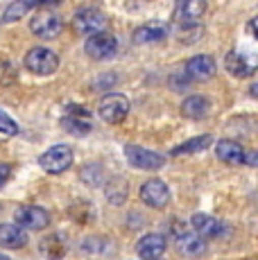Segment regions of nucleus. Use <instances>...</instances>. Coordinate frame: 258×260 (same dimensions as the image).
<instances>
[{
	"label": "nucleus",
	"instance_id": "1",
	"mask_svg": "<svg viewBox=\"0 0 258 260\" xmlns=\"http://www.w3.org/2000/svg\"><path fill=\"white\" fill-rule=\"evenodd\" d=\"M129 109H132V104L122 93H107L102 95L100 104H98V116L107 124H120L127 118Z\"/></svg>",
	"mask_w": 258,
	"mask_h": 260
},
{
	"label": "nucleus",
	"instance_id": "2",
	"mask_svg": "<svg viewBox=\"0 0 258 260\" xmlns=\"http://www.w3.org/2000/svg\"><path fill=\"white\" fill-rule=\"evenodd\" d=\"M109 18L107 14H102L100 9L95 7H82L75 12L73 16V27L77 29V34L82 37H93V34H100L107 29Z\"/></svg>",
	"mask_w": 258,
	"mask_h": 260
},
{
	"label": "nucleus",
	"instance_id": "3",
	"mask_svg": "<svg viewBox=\"0 0 258 260\" xmlns=\"http://www.w3.org/2000/svg\"><path fill=\"white\" fill-rule=\"evenodd\" d=\"M25 68L34 75H43V77H48V75H52L59 68V57L52 52L50 48L37 46L25 54Z\"/></svg>",
	"mask_w": 258,
	"mask_h": 260
},
{
	"label": "nucleus",
	"instance_id": "4",
	"mask_svg": "<svg viewBox=\"0 0 258 260\" xmlns=\"http://www.w3.org/2000/svg\"><path fill=\"white\" fill-rule=\"evenodd\" d=\"M39 166L48 174H63L73 166V149L68 145H52L48 152L39 156Z\"/></svg>",
	"mask_w": 258,
	"mask_h": 260
},
{
	"label": "nucleus",
	"instance_id": "5",
	"mask_svg": "<svg viewBox=\"0 0 258 260\" xmlns=\"http://www.w3.org/2000/svg\"><path fill=\"white\" fill-rule=\"evenodd\" d=\"M125 156L132 168L145 170V172H154V170H161L166 166V156L150 152V149L141 147V145H132V143L125 145Z\"/></svg>",
	"mask_w": 258,
	"mask_h": 260
},
{
	"label": "nucleus",
	"instance_id": "6",
	"mask_svg": "<svg viewBox=\"0 0 258 260\" xmlns=\"http://www.w3.org/2000/svg\"><path fill=\"white\" fill-rule=\"evenodd\" d=\"M29 29H32L34 37L50 41V39H57L59 34H61L63 21H61L59 14L48 12V9H41V12L34 14V18L29 21Z\"/></svg>",
	"mask_w": 258,
	"mask_h": 260
},
{
	"label": "nucleus",
	"instance_id": "7",
	"mask_svg": "<svg viewBox=\"0 0 258 260\" xmlns=\"http://www.w3.org/2000/svg\"><path fill=\"white\" fill-rule=\"evenodd\" d=\"M14 219H16V226H21L23 231H43V229L50 226V213L41 206H18L16 213H14Z\"/></svg>",
	"mask_w": 258,
	"mask_h": 260
},
{
	"label": "nucleus",
	"instance_id": "8",
	"mask_svg": "<svg viewBox=\"0 0 258 260\" xmlns=\"http://www.w3.org/2000/svg\"><path fill=\"white\" fill-rule=\"evenodd\" d=\"M138 197L150 208H166L170 202V188L166 186L163 179H147L138 190Z\"/></svg>",
	"mask_w": 258,
	"mask_h": 260
},
{
	"label": "nucleus",
	"instance_id": "9",
	"mask_svg": "<svg viewBox=\"0 0 258 260\" xmlns=\"http://www.w3.org/2000/svg\"><path fill=\"white\" fill-rule=\"evenodd\" d=\"M84 50L91 59H98V61H104V59H111L118 50V39L109 32H100L93 34V37L86 39L84 43Z\"/></svg>",
	"mask_w": 258,
	"mask_h": 260
},
{
	"label": "nucleus",
	"instance_id": "10",
	"mask_svg": "<svg viewBox=\"0 0 258 260\" xmlns=\"http://www.w3.org/2000/svg\"><path fill=\"white\" fill-rule=\"evenodd\" d=\"M206 14L204 0H181L175 7V21L179 27H200V21Z\"/></svg>",
	"mask_w": 258,
	"mask_h": 260
},
{
	"label": "nucleus",
	"instance_id": "11",
	"mask_svg": "<svg viewBox=\"0 0 258 260\" xmlns=\"http://www.w3.org/2000/svg\"><path fill=\"white\" fill-rule=\"evenodd\" d=\"M217 73V63L211 54H197V57L188 59L186 63V77L188 82H208Z\"/></svg>",
	"mask_w": 258,
	"mask_h": 260
},
{
	"label": "nucleus",
	"instance_id": "12",
	"mask_svg": "<svg viewBox=\"0 0 258 260\" xmlns=\"http://www.w3.org/2000/svg\"><path fill=\"white\" fill-rule=\"evenodd\" d=\"M91 111L86 107H68L66 116L61 118V124L68 134L73 136H86L91 132Z\"/></svg>",
	"mask_w": 258,
	"mask_h": 260
},
{
	"label": "nucleus",
	"instance_id": "13",
	"mask_svg": "<svg viewBox=\"0 0 258 260\" xmlns=\"http://www.w3.org/2000/svg\"><path fill=\"white\" fill-rule=\"evenodd\" d=\"M170 34V25L166 21H150V23H143L134 29L132 39L134 43L138 46H147V43H158Z\"/></svg>",
	"mask_w": 258,
	"mask_h": 260
},
{
	"label": "nucleus",
	"instance_id": "14",
	"mask_svg": "<svg viewBox=\"0 0 258 260\" xmlns=\"http://www.w3.org/2000/svg\"><path fill=\"white\" fill-rule=\"evenodd\" d=\"M224 66L233 77H251L256 71V57L251 52H240V50H231L224 59Z\"/></svg>",
	"mask_w": 258,
	"mask_h": 260
},
{
	"label": "nucleus",
	"instance_id": "15",
	"mask_svg": "<svg viewBox=\"0 0 258 260\" xmlns=\"http://www.w3.org/2000/svg\"><path fill=\"white\" fill-rule=\"evenodd\" d=\"M175 247L183 258H200L206 253V242L192 231H181L175 238Z\"/></svg>",
	"mask_w": 258,
	"mask_h": 260
},
{
	"label": "nucleus",
	"instance_id": "16",
	"mask_svg": "<svg viewBox=\"0 0 258 260\" xmlns=\"http://www.w3.org/2000/svg\"><path fill=\"white\" fill-rule=\"evenodd\" d=\"M136 253L141 260H158L166 253V238L161 233H147L138 240Z\"/></svg>",
	"mask_w": 258,
	"mask_h": 260
},
{
	"label": "nucleus",
	"instance_id": "17",
	"mask_svg": "<svg viewBox=\"0 0 258 260\" xmlns=\"http://www.w3.org/2000/svg\"><path fill=\"white\" fill-rule=\"evenodd\" d=\"M192 229L195 231L192 233H197L202 240H213V238H220L222 236V229H224V224L220 222V219H215V217H211V215H206V213H197V215H192Z\"/></svg>",
	"mask_w": 258,
	"mask_h": 260
},
{
	"label": "nucleus",
	"instance_id": "18",
	"mask_svg": "<svg viewBox=\"0 0 258 260\" xmlns=\"http://www.w3.org/2000/svg\"><path fill=\"white\" fill-rule=\"evenodd\" d=\"M215 154L222 163H227V166H242L247 152H245V147L236 141H217Z\"/></svg>",
	"mask_w": 258,
	"mask_h": 260
},
{
	"label": "nucleus",
	"instance_id": "19",
	"mask_svg": "<svg viewBox=\"0 0 258 260\" xmlns=\"http://www.w3.org/2000/svg\"><path fill=\"white\" fill-rule=\"evenodd\" d=\"M27 244V233L16 224H0V249H21Z\"/></svg>",
	"mask_w": 258,
	"mask_h": 260
},
{
	"label": "nucleus",
	"instance_id": "20",
	"mask_svg": "<svg viewBox=\"0 0 258 260\" xmlns=\"http://www.w3.org/2000/svg\"><path fill=\"white\" fill-rule=\"evenodd\" d=\"M211 111V102L204 98V95H190L181 102V116L190 118V120H202L208 116Z\"/></svg>",
	"mask_w": 258,
	"mask_h": 260
},
{
	"label": "nucleus",
	"instance_id": "21",
	"mask_svg": "<svg viewBox=\"0 0 258 260\" xmlns=\"http://www.w3.org/2000/svg\"><path fill=\"white\" fill-rule=\"evenodd\" d=\"M104 194H107L109 204L113 206H122L127 202V194H129V186L122 177H113L104 183Z\"/></svg>",
	"mask_w": 258,
	"mask_h": 260
},
{
	"label": "nucleus",
	"instance_id": "22",
	"mask_svg": "<svg viewBox=\"0 0 258 260\" xmlns=\"http://www.w3.org/2000/svg\"><path fill=\"white\" fill-rule=\"evenodd\" d=\"M213 143V136L211 134H204V136H195L190 138V141L181 143L179 147H175L170 152V156H181V154H197V152H204V149L211 147Z\"/></svg>",
	"mask_w": 258,
	"mask_h": 260
},
{
	"label": "nucleus",
	"instance_id": "23",
	"mask_svg": "<svg viewBox=\"0 0 258 260\" xmlns=\"http://www.w3.org/2000/svg\"><path fill=\"white\" fill-rule=\"evenodd\" d=\"M68 213H71V217L75 219V222H82V224L93 222L98 215L95 208H93L88 202H84V199H77V204H73V206L68 208Z\"/></svg>",
	"mask_w": 258,
	"mask_h": 260
},
{
	"label": "nucleus",
	"instance_id": "24",
	"mask_svg": "<svg viewBox=\"0 0 258 260\" xmlns=\"http://www.w3.org/2000/svg\"><path fill=\"white\" fill-rule=\"evenodd\" d=\"M41 251L46 253L48 258H63V253H66V244H63V240L59 238V233H54V236H48L46 240L41 242Z\"/></svg>",
	"mask_w": 258,
	"mask_h": 260
},
{
	"label": "nucleus",
	"instance_id": "25",
	"mask_svg": "<svg viewBox=\"0 0 258 260\" xmlns=\"http://www.w3.org/2000/svg\"><path fill=\"white\" fill-rule=\"evenodd\" d=\"M37 7V3L34 0H18V3H12L7 9H5V14H3V21L5 23H12V21H18V18H23V14H27L29 9H34Z\"/></svg>",
	"mask_w": 258,
	"mask_h": 260
},
{
	"label": "nucleus",
	"instance_id": "26",
	"mask_svg": "<svg viewBox=\"0 0 258 260\" xmlns=\"http://www.w3.org/2000/svg\"><path fill=\"white\" fill-rule=\"evenodd\" d=\"M82 181L84 183H88V186H100V183L104 181V170L98 166V163H88V166H84L82 168Z\"/></svg>",
	"mask_w": 258,
	"mask_h": 260
},
{
	"label": "nucleus",
	"instance_id": "27",
	"mask_svg": "<svg viewBox=\"0 0 258 260\" xmlns=\"http://www.w3.org/2000/svg\"><path fill=\"white\" fill-rule=\"evenodd\" d=\"M0 134H7V136H16L18 134L16 122H14L9 116H5L3 111H0Z\"/></svg>",
	"mask_w": 258,
	"mask_h": 260
},
{
	"label": "nucleus",
	"instance_id": "28",
	"mask_svg": "<svg viewBox=\"0 0 258 260\" xmlns=\"http://www.w3.org/2000/svg\"><path fill=\"white\" fill-rule=\"evenodd\" d=\"M9 174H12V168H9L7 163H0V188H3L5 183H7Z\"/></svg>",
	"mask_w": 258,
	"mask_h": 260
},
{
	"label": "nucleus",
	"instance_id": "29",
	"mask_svg": "<svg viewBox=\"0 0 258 260\" xmlns=\"http://www.w3.org/2000/svg\"><path fill=\"white\" fill-rule=\"evenodd\" d=\"M0 260H12L9 256H5V253H0Z\"/></svg>",
	"mask_w": 258,
	"mask_h": 260
}]
</instances>
